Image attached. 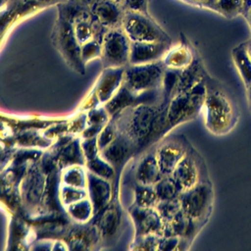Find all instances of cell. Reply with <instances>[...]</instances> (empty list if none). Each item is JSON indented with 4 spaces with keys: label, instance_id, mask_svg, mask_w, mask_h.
<instances>
[{
    "label": "cell",
    "instance_id": "20",
    "mask_svg": "<svg viewBox=\"0 0 251 251\" xmlns=\"http://www.w3.org/2000/svg\"><path fill=\"white\" fill-rule=\"evenodd\" d=\"M155 209L165 224L172 220L181 210V207L177 198L174 200H159L155 206Z\"/></svg>",
    "mask_w": 251,
    "mask_h": 251
},
{
    "label": "cell",
    "instance_id": "11",
    "mask_svg": "<svg viewBox=\"0 0 251 251\" xmlns=\"http://www.w3.org/2000/svg\"><path fill=\"white\" fill-rule=\"evenodd\" d=\"M207 75L208 74L205 70L204 64L196 50L191 63L180 70L178 79L172 97L192 89L199 82L205 79Z\"/></svg>",
    "mask_w": 251,
    "mask_h": 251
},
{
    "label": "cell",
    "instance_id": "27",
    "mask_svg": "<svg viewBox=\"0 0 251 251\" xmlns=\"http://www.w3.org/2000/svg\"><path fill=\"white\" fill-rule=\"evenodd\" d=\"M246 90H247V99H248V103L251 110V84L248 87H246Z\"/></svg>",
    "mask_w": 251,
    "mask_h": 251
},
{
    "label": "cell",
    "instance_id": "10",
    "mask_svg": "<svg viewBox=\"0 0 251 251\" xmlns=\"http://www.w3.org/2000/svg\"><path fill=\"white\" fill-rule=\"evenodd\" d=\"M172 42H130L129 64H146L153 63L163 59Z\"/></svg>",
    "mask_w": 251,
    "mask_h": 251
},
{
    "label": "cell",
    "instance_id": "6",
    "mask_svg": "<svg viewBox=\"0 0 251 251\" xmlns=\"http://www.w3.org/2000/svg\"><path fill=\"white\" fill-rule=\"evenodd\" d=\"M172 176L181 192L210 179L205 160L193 146L176 167Z\"/></svg>",
    "mask_w": 251,
    "mask_h": 251
},
{
    "label": "cell",
    "instance_id": "22",
    "mask_svg": "<svg viewBox=\"0 0 251 251\" xmlns=\"http://www.w3.org/2000/svg\"><path fill=\"white\" fill-rule=\"evenodd\" d=\"M148 3L149 0H124L123 8L125 11L148 14Z\"/></svg>",
    "mask_w": 251,
    "mask_h": 251
},
{
    "label": "cell",
    "instance_id": "24",
    "mask_svg": "<svg viewBox=\"0 0 251 251\" xmlns=\"http://www.w3.org/2000/svg\"><path fill=\"white\" fill-rule=\"evenodd\" d=\"M66 1H70L72 3H75L82 8L88 9L91 11V9L94 7L95 4H97L100 0H66Z\"/></svg>",
    "mask_w": 251,
    "mask_h": 251
},
{
    "label": "cell",
    "instance_id": "28",
    "mask_svg": "<svg viewBox=\"0 0 251 251\" xmlns=\"http://www.w3.org/2000/svg\"><path fill=\"white\" fill-rule=\"evenodd\" d=\"M244 18H245V20L247 21V23H248V25H249V27H250V29H251V9L248 11L247 15H246Z\"/></svg>",
    "mask_w": 251,
    "mask_h": 251
},
{
    "label": "cell",
    "instance_id": "25",
    "mask_svg": "<svg viewBox=\"0 0 251 251\" xmlns=\"http://www.w3.org/2000/svg\"><path fill=\"white\" fill-rule=\"evenodd\" d=\"M251 9V0H242V9H241V16L245 17L248 11Z\"/></svg>",
    "mask_w": 251,
    "mask_h": 251
},
{
    "label": "cell",
    "instance_id": "1",
    "mask_svg": "<svg viewBox=\"0 0 251 251\" xmlns=\"http://www.w3.org/2000/svg\"><path fill=\"white\" fill-rule=\"evenodd\" d=\"M204 126L213 135L222 136L229 133L239 119L235 101L219 80L206 77V96L202 108Z\"/></svg>",
    "mask_w": 251,
    "mask_h": 251
},
{
    "label": "cell",
    "instance_id": "17",
    "mask_svg": "<svg viewBox=\"0 0 251 251\" xmlns=\"http://www.w3.org/2000/svg\"><path fill=\"white\" fill-rule=\"evenodd\" d=\"M65 1L66 0H8L6 6L12 7L28 17L51 6L56 7Z\"/></svg>",
    "mask_w": 251,
    "mask_h": 251
},
{
    "label": "cell",
    "instance_id": "7",
    "mask_svg": "<svg viewBox=\"0 0 251 251\" xmlns=\"http://www.w3.org/2000/svg\"><path fill=\"white\" fill-rule=\"evenodd\" d=\"M101 44V58L106 68H120L129 64L130 40L122 26L108 29Z\"/></svg>",
    "mask_w": 251,
    "mask_h": 251
},
{
    "label": "cell",
    "instance_id": "3",
    "mask_svg": "<svg viewBox=\"0 0 251 251\" xmlns=\"http://www.w3.org/2000/svg\"><path fill=\"white\" fill-rule=\"evenodd\" d=\"M182 212L191 220L204 226L212 214L214 188L210 179L180 193L178 197Z\"/></svg>",
    "mask_w": 251,
    "mask_h": 251
},
{
    "label": "cell",
    "instance_id": "5",
    "mask_svg": "<svg viewBox=\"0 0 251 251\" xmlns=\"http://www.w3.org/2000/svg\"><path fill=\"white\" fill-rule=\"evenodd\" d=\"M53 42L69 64L75 69H80L82 67L83 61L80 53L81 45L76 39L74 24L59 11H57L53 29Z\"/></svg>",
    "mask_w": 251,
    "mask_h": 251
},
{
    "label": "cell",
    "instance_id": "29",
    "mask_svg": "<svg viewBox=\"0 0 251 251\" xmlns=\"http://www.w3.org/2000/svg\"><path fill=\"white\" fill-rule=\"evenodd\" d=\"M112 1H114V2L118 3V4L122 5V6H123V3H124V0H112Z\"/></svg>",
    "mask_w": 251,
    "mask_h": 251
},
{
    "label": "cell",
    "instance_id": "15",
    "mask_svg": "<svg viewBox=\"0 0 251 251\" xmlns=\"http://www.w3.org/2000/svg\"><path fill=\"white\" fill-rule=\"evenodd\" d=\"M231 57L245 87H248L251 84V59L244 42L231 50Z\"/></svg>",
    "mask_w": 251,
    "mask_h": 251
},
{
    "label": "cell",
    "instance_id": "13",
    "mask_svg": "<svg viewBox=\"0 0 251 251\" xmlns=\"http://www.w3.org/2000/svg\"><path fill=\"white\" fill-rule=\"evenodd\" d=\"M94 18L107 29L122 26L125 10L112 0H100L91 9Z\"/></svg>",
    "mask_w": 251,
    "mask_h": 251
},
{
    "label": "cell",
    "instance_id": "9",
    "mask_svg": "<svg viewBox=\"0 0 251 251\" xmlns=\"http://www.w3.org/2000/svg\"><path fill=\"white\" fill-rule=\"evenodd\" d=\"M191 146V143L183 134H174L164 139L155 151L162 175H172Z\"/></svg>",
    "mask_w": 251,
    "mask_h": 251
},
{
    "label": "cell",
    "instance_id": "2",
    "mask_svg": "<svg viewBox=\"0 0 251 251\" xmlns=\"http://www.w3.org/2000/svg\"><path fill=\"white\" fill-rule=\"evenodd\" d=\"M205 96L206 78L192 89L172 97L167 105L163 135L174 127L195 119L202 112Z\"/></svg>",
    "mask_w": 251,
    "mask_h": 251
},
{
    "label": "cell",
    "instance_id": "23",
    "mask_svg": "<svg viewBox=\"0 0 251 251\" xmlns=\"http://www.w3.org/2000/svg\"><path fill=\"white\" fill-rule=\"evenodd\" d=\"M181 1L198 8H205L212 11L216 10L217 0H181Z\"/></svg>",
    "mask_w": 251,
    "mask_h": 251
},
{
    "label": "cell",
    "instance_id": "14",
    "mask_svg": "<svg viewBox=\"0 0 251 251\" xmlns=\"http://www.w3.org/2000/svg\"><path fill=\"white\" fill-rule=\"evenodd\" d=\"M195 52L196 49L184 37L180 45L169 49L162 61L167 69L182 70L191 63Z\"/></svg>",
    "mask_w": 251,
    "mask_h": 251
},
{
    "label": "cell",
    "instance_id": "8",
    "mask_svg": "<svg viewBox=\"0 0 251 251\" xmlns=\"http://www.w3.org/2000/svg\"><path fill=\"white\" fill-rule=\"evenodd\" d=\"M166 67L162 60L146 64H129L126 72L129 86L137 91L155 90L162 86Z\"/></svg>",
    "mask_w": 251,
    "mask_h": 251
},
{
    "label": "cell",
    "instance_id": "12",
    "mask_svg": "<svg viewBox=\"0 0 251 251\" xmlns=\"http://www.w3.org/2000/svg\"><path fill=\"white\" fill-rule=\"evenodd\" d=\"M203 227L204 226L188 218L182 210H180L172 220L165 223L163 235L179 236L193 243L195 237Z\"/></svg>",
    "mask_w": 251,
    "mask_h": 251
},
{
    "label": "cell",
    "instance_id": "26",
    "mask_svg": "<svg viewBox=\"0 0 251 251\" xmlns=\"http://www.w3.org/2000/svg\"><path fill=\"white\" fill-rule=\"evenodd\" d=\"M244 43H245L246 51H247V53H248V55H249V57H250V59H251V37H250L247 41H245Z\"/></svg>",
    "mask_w": 251,
    "mask_h": 251
},
{
    "label": "cell",
    "instance_id": "4",
    "mask_svg": "<svg viewBox=\"0 0 251 251\" xmlns=\"http://www.w3.org/2000/svg\"><path fill=\"white\" fill-rule=\"evenodd\" d=\"M122 28L130 42H172L169 34L149 13L125 11Z\"/></svg>",
    "mask_w": 251,
    "mask_h": 251
},
{
    "label": "cell",
    "instance_id": "16",
    "mask_svg": "<svg viewBox=\"0 0 251 251\" xmlns=\"http://www.w3.org/2000/svg\"><path fill=\"white\" fill-rule=\"evenodd\" d=\"M137 176L142 184L147 185H154L163 176L155 153H151L143 159Z\"/></svg>",
    "mask_w": 251,
    "mask_h": 251
},
{
    "label": "cell",
    "instance_id": "21",
    "mask_svg": "<svg viewBox=\"0 0 251 251\" xmlns=\"http://www.w3.org/2000/svg\"><path fill=\"white\" fill-rule=\"evenodd\" d=\"M102 42L97 39H91L85 43H83L80 47L81 59L84 62L92 60L96 57H101L102 51Z\"/></svg>",
    "mask_w": 251,
    "mask_h": 251
},
{
    "label": "cell",
    "instance_id": "19",
    "mask_svg": "<svg viewBox=\"0 0 251 251\" xmlns=\"http://www.w3.org/2000/svg\"><path fill=\"white\" fill-rule=\"evenodd\" d=\"M241 9L242 0H217L215 12L226 19H232L241 15Z\"/></svg>",
    "mask_w": 251,
    "mask_h": 251
},
{
    "label": "cell",
    "instance_id": "18",
    "mask_svg": "<svg viewBox=\"0 0 251 251\" xmlns=\"http://www.w3.org/2000/svg\"><path fill=\"white\" fill-rule=\"evenodd\" d=\"M154 188L159 200H174L177 199L181 190L172 175L163 176L155 184Z\"/></svg>",
    "mask_w": 251,
    "mask_h": 251
}]
</instances>
